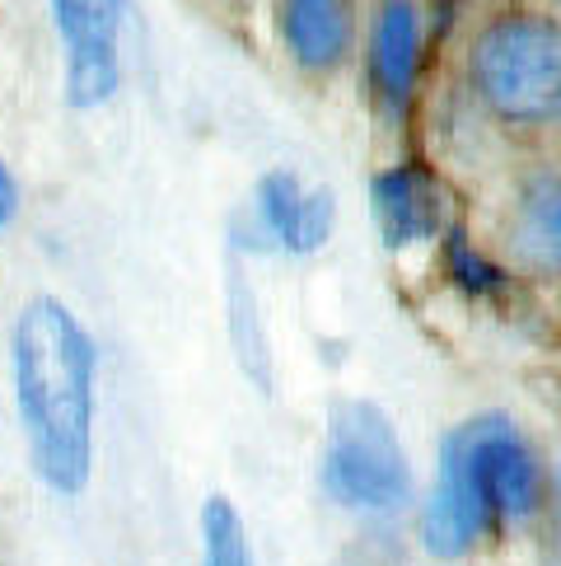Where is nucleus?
<instances>
[{
	"instance_id": "1",
	"label": "nucleus",
	"mask_w": 561,
	"mask_h": 566,
	"mask_svg": "<svg viewBox=\"0 0 561 566\" xmlns=\"http://www.w3.org/2000/svg\"><path fill=\"white\" fill-rule=\"evenodd\" d=\"M10 379L33 473L56 496H80L94 478V384L89 328L56 295H33L10 333Z\"/></svg>"
},
{
	"instance_id": "2",
	"label": "nucleus",
	"mask_w": 561,
	"mask_h": 566,
	"mask_svg": "<svg viewBox=\"0 0 561 566\" xmlns=\"http://www.w3.org/2000/svg\"><path fill=\"white\" fill-rule=\"evenodd\" d=\"M468 75L500 123L543 127L561 113V29L538 14L491 19L473 43Z\"/></svg>"
},
{
	"instance_id": "3",
	"label": "nucleus",
	"mask_w": 561,
	"mask_h": 566,
	"mask_svg": "<svg viewBox=\"0 0 561 566\" xmlns=\"http://www.w3.org/2000/svg\"><path fill=\"white\" fill-rule=\"evenodd\" d=\"M318 482L332 505L356 515H398L412 501V463L379 402H332Z\"/></svg>"
},
{
	"instance_id": "4",
	"label": "nucleus",
	"mask_w": 561,
	"mask_h": 566,
	"mask_svg": "<svg viewBox=\"0 0 561 566\" xmlns=\"http://www.w3.org/2000/svg\"><path fill=\"white\" fill-rule=\"evenodd\" d=\"M491 530H496V520H491V505L473 469L468 431L454 427L440 440L435 488L426 496V511H421V543H426L431 557L454 562V557H468Z\"/></svg>"
},
{
	"instance_id": "5",
	"label": "nucleus",
	"mask_w": 561,
	"mask_h": 566,
	"mask_svg": "<svg viewBox=\"0 0 561 566\" xmlns=\"http://www.w3.org/2000/svg\"><path fill=\"white\" fill-rule=\"evenodd\" d=\"M131 0H52V24L66 48V104L98 108L123 85V56H117V33H123Z\"/></svg>"
},
{
	"instance_id": "6",
	"label": "nucleus",
	"mask_w": 561,
	"mask_h": 566,
	"mask_svg": "<svg viewBox=\"0 0 561 566\" xmlns=\"http://www.w3.org/2000/svg\"><path fill=\"white\" fill-rule=\"evenodd\" d=\"M464 431H468V454H473L477 482H483V496L491 505V520L496 524L529 520L538 511V492H543L529 440L500 412L468 417Z\"/></svg>"
},
{
	"instance_id": "7",
	"label": "nucleus",
	"mask_w": 561,
	"mask_h": 566,
	"mask_svg": "<svg viewBox=\"0 0 561 566\" xmlns=\"http://www.w3.org/2000/svg\"><path fill=\"white\" fill-rule=\"evenodd\" d=\"M337 201L328 188H305L290 169H272L253 188V234L257 244L286 249L295 258L318 253L332 239Z\"/></svg>"
},
{
	"instance_id": "8",
	"label": "nucleus",
	"mask_w": 561,
	"mask_h": 566,
	"mask_svg": "<svg viewBox=\"0 0 561 566\" xmlns=\"http://www.w3.org/2000/svg\"><path fill=\"white\" fill-rule=\"evenodd\" d=\"M370 216L379 244L389 253L416 249L445 230V188H440L431 165L403 159V165H389L370 178Z\"/></svg>"
},
{
	"instance_id": "9",
	"label": "nucleus",
	"mask_w": 561,
	"mask_h": 566,
	"mask_svg": "<svg viewBox=\"0 0 561 566\" xmlns=\"http://www.w3.org/2000/svg\"><path fill=\"white\" fill-rule=\"evenodd\" d=\"M370 75L374 94L393 117H407L421 75V14L416 0H384L370 29Z\"/></svg>"
},
{
	"instance_id": "10",
	"label": "nucleus",
	"mask_w": 561,
	"mask_h": 566,
	"mask_svg": "<svg viewBox=\"0 0 561 566\" xmlns=\"http://www.w3.org/2000/svg\"><path fill=\"white\" fill-rule=\"evenodd\" d=\"M356 33L351 0H280V43L299 71H332L347 62Z\"/></svg>"
},
{
	"instance_id": "11",
	"label": "nucleus",
	"mask_w": 561,
	"mask_h": 566,
	"mask_svg": "<svg viewBox=\"0 0 561 566\" xmlns=\"http://www.w3.org/2000/svg\"><path fill=\"white\" fill-rule=\"evenodd\" d=\"M510 249L533 272L561 276V178L557 174L533 178L519 192L510 216Z\"/></svg>"
},
{
	"instance_id": "12",
	"label": "nucleus",
	"mask_w": 561,
	"mask_h": 566,
	"mask_svg": "<svg viewBox=\"0 0 561 566\" xmlns=\"http://www.w3.org/2000/svg\"><path fill=\"white\" fill-rule=\"evenodd\" d=\"M225 318H230V347L239 356L244 375L257 389H272V352H267V323L257 310V295L248 286V276L239 272V262L230 268V295H225Z\"/></svg>"
},
{
	"instance_id": "13",
	"label": "nucleus",
	"mask_w": 561,
	"mask_h": 566,
	"mask_svg": "<svg viewBox=\"0 0 561 566\" xmlns=\"http://www.w3.org/2000/svg\"><path fill=\"white\" fill-rule=\"evenodd\" d=\"M202 566H257L244 515L230 496H207L202 505Z\"/></svg>"
},
{
	"instance_id": "14",
	"label": "nucleus",
	"mask_w": 561,
	"mask_h": 566,
	"mask_svg": "<svg viewBox=\"0 0 561 566\" xmlns=\"http://www.w3.org/2000/svg\"><path fill=\"white\" fill-rule=\"evenodd\" d=\"M445 272L468 300H496L500 291L510 286L506 272H500L483 249H473V239L464 234V226L445 230Z\"/></svg>"
},
{
	"instance_id": "15",
	"label": "nucleus",
	"mask_w": 561,
	"mask_h": 566,
	"mask_svg": "<svg viewBox=\"0 0 561 566\" xmlns=\"http://www.w3.org/2000/svg\"><path fill=\"white\" fill-rule=\"evenodd\" d=\"M14 216H19V184H14V174L6 169V159H0V230H6Z\"/></svg>"
}]
</instances>
